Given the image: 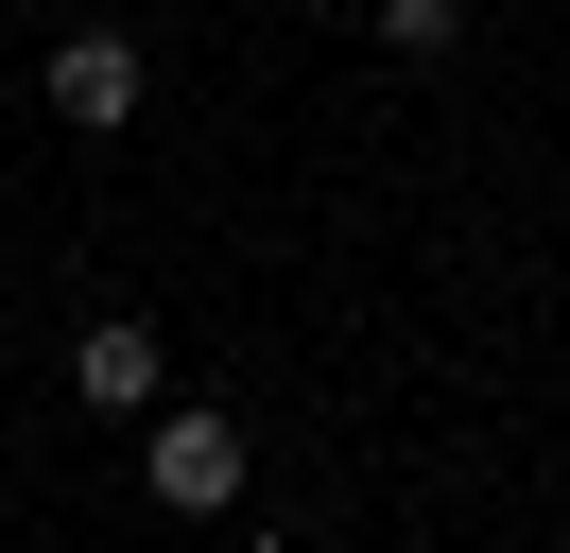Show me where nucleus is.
<instances>
[{"label": "nucleus", "mask_w": 570, "mask_h": 553, "mask_svg": "<svg viewBox=\"0 0 570 553\" xmlns=\"http://www.w3.org/2000/svg\"><path fill=\"white\" fill-rule=\"evenodd\" d=\"M139 484H156V502H174V518H225V502H243V415H208V398H174V415H156V433H139Z\"/></svg>", "instance_id": "f257e3e1"}, {"label": "nucleus", "mask_w": 570, "mask_h": 553, "mask_svg": "<svg viewBox=\"0 0 570 553\" xmlns=\"http://www.w3.org/2000/svg\"><path fill=\"white\" fill-rule=\"evenodd\" d=\"M52 122H70V138L139 122V35H70V52H52Z\"/></svg>", "instance_id": "f03ea898"}, {"label": "nucleus", "mask_w": 570, "mask_h": 553, "mask_svg": "<svg viewBox=\"0 0 570 553\" xmlns=\"http://www.w3.org/2000/svg\"><path fill=\"white\" fill-rule=\"evenodd\" d=\"M70 380H87V415H156V329H139V311H105V329L70 346Z\"/></svg>", "instance_id": "7ed1b4c3"}, {"label": "nucleus", "mask_w": 570, "mask_h": 553, "mask_svg": "<svg viewBox=\"0 0 570 553\" xmlns=\"http://www.w3.org/2000/svg\"><path fill=\"white\" fill-rule=\"evenodd\" d=\"M363 18H381V52H450V35H466V0H363Z\"/></svg>", "instance_id": "20e7f679"}]
</instances>
